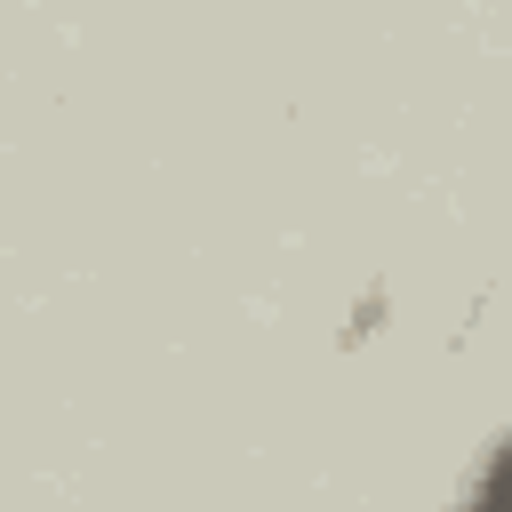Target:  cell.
Masks as SVG:
<instances>
[{"mask_svg":"<svg viewBox=\"0 0 512 512\" xmlns=\"http://www.w3.org/2000/svg\"><path fill=\"white\" fill-rule=\"evenodd\" d=\"M456 512H504V440H488V448H480V464H472V480H464Z\"/></svg>","mask_w":512,"mask_h":512,"instance_id":"6da1fadb","label":"cell"}]
</instances>
